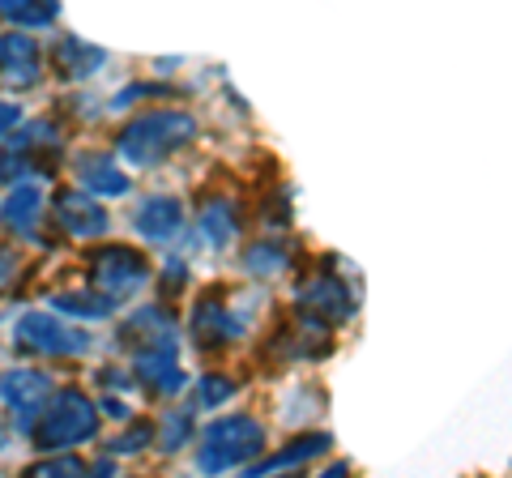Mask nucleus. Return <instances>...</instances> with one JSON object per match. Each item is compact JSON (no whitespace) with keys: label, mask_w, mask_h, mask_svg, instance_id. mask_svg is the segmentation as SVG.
<instances>
[{"label":"nucleus","mask_w":512,"mask_h":478,"mask_svg":"<svg viewBox=\"0 0 512 478\" xmlns=\"http://www.w3.org/2000/svg\"><path fill=\"white\" fill-rule=\"evenodd\" d=\"M77 184L94 197H124L128 175L120 171V154H82L77 158Z\"/></svg>","instance_id":"17"},{"label":"nucleus","mask_w":512,"mask_h":478,"mask_svg":"<svg viewBox=\"0 0 512 478\" xmlns=\"http://www.w3.org/2000/svg\"><path fill=\"white\" fill-rule=\"evenodd\" d=\"M103 410H107V414H116V419H128V406H124V402H116V397H107Z\"/></svg>","instance_id":"29"},{"label":"nucleus","mask_w":512,"mask_h":478,"mask_svg":"<svg viewBox=\"0 0 512 478\" xmlns=\"http://www.w3.org/2000/svg\"><path fill=\"white\" fill-rule=\"evenodd\" d=\"M103 65H107L103 47H94V43L77 39V35H60L56 47H52V69H56V77H64V82H82V77H94Z\"/></svg>","instance_id":"16"},{"label":"nucleus","mask_w":512,"mask_h":478,"mask_svg":"<svg viewBox=\"0 0 512 478\" xmlns=\"http://www.w3.org/2000/svg\"><path fill=\"white\" fill-rule=\"evenodd\" d=\"M30 474L35 478H64V474H86V461L82 457H64V449L60 453H52V457H43V461H35L30 466Z\"/></svg>","instance_id":"24"},{"label":"nucleus","mask_w":512,"mask_h":478,"mask_svg":"<svg viewBox=\"0 0 512 478\" xmlns=\"http://www.w3.org/2000/svg\"><path fill=\"white\" fill-rule=\"evenodd\" d=\"M231 393H235V380H227V376H201V385H197V406L214 410V406L227 402Z\"/></svg>","instance_id":"25"},{"label":"nucleus","mask_w":512,"mask_h":478,"mask_svg":"<svg viewBox=\"0 0 512 478\" xmlns=\"http://www.w3.org/2000/svg\"><path fill=\"white\" fill-rule=\"evenodd\" d=\"M18 282V248H0V295Z\"/></svg>","instance_id":"27"},{"label":"nucleus","mask_w":512,"mask_h":478,"mask_svg":"<svg viewBox=\"0 0 512 478\" xmlns=\"http://www.w3.org/2000/svg\"><path fill=\"white\" fill-rule=\"evenodd\" d=\"M201 235L210 239L214 248H227L231 239H235V210L231 205H222V201H214L210 210L201 214Z\"/></svg>","instance_id":"21"},{"label":"nucleus","mask_w":512,"mask_h":478,"mask_svg":"<svg viewBox=\"0 0 512 478\" xmlns=\"http://www.w3.org/2000/svg\"><path fill=\"white\" fill-rule=\"evenodd\" d=\"M60 158V129L52 120H30L9 137L5 154H0V184L22 180L26 171H56Z\"/></svg>","instance_id":"5"},{"label":"nucleus","mask_w":512,"mask_h":478,"mask_svg":"<svg viewBox=\"0 0 512 478\" xmlns=\"http://www.w3.org/2000/svg\"><path fill=\"white\" fill-rule=\"evenodd\" d=\"M150 440H154V423H133L116 444H111V453H141Z\"/></svg>","instance_id":"26"},{"label":"nucleus","mask_w":512,"mask_h":478,"mask_svg":"<svg viewBox=\"0 0 512 478\" xmlns=\"http://www.w3.org/2000/svg\"><path fill=\"white\" fill-rule=\"evenodd\" d=\"M13 342L30 355H47V359H69V355H86L90 350V333L64 325L52 312H26L18 329H13Z\"/></svg>","instance_id":"7"},{"label":"nucleus","mask_w":512,"mask_h":478,"mask_svg":"<svg viewBox=\"0 0 512 478\" xmlns=\"http://www.w3.org/2000/svg\"><path fill=\"white\" fill-rule=\"evenodd\" d=\"M43 210H47V197H43V188L39 184H30V180H18L9 188V197L0 201V222H5V231L9 235H35L39 231V222H43Z\"/></svg>","instance_id":"13"},{"label":"nucleus","mask_w":512,"mask_h":478,"mask_svg":"<svg viewBox=\"0 0 512 478\" xmlns=\"http://www.w3.org/2000/svg\"><path fill=\"white\" fill-rule=\"evenodd\" d=\"M299 308L308 312L312 321L333 325V321H346V316H355V295L346 291V282L338 274H325V269H320L312 282L299 286Z\"/></svg>","instance_id":"11"},{"label":"nucleus","mask_w":512,"mask_h":478,"mask_svg":"<svg viewBox=\"0 0 512 478\" xmlns=\"http://www.w3.org/2000/svg\"><path fill=\"white\" fill-rule=\"evenodd\" d=\"M52 308L69 312V316H86V321H103V316H111V308H116V304L94 291V295H56Z\"/></svg>","instance_id":"22"},{"label":"nucleus","mask_w":512,"mask_h":478,"mask_svg":"<svg viewBox=\"0 0 512 478\" xmlns=\"http://www.w3.org/2000/svg\"><path fill=\"white\" fill-rule=\"evenodd\" d=\"M197 137V120L188 111H171V107H158V111H146L137 116L133 124H124L120 137H116V154L124 167H158L167 163L171 154H180L188 141Z\"/></svg>","instance_id":"1"},{"label":"nucleus","mask_w":512,"mask_h":478,"mask_svg":"<svg viewBox=\"0 0 512 478\" xmlns=\"http://www.w3.org/2000/svg\"><path fill=\"white\" fill-rule=\"evenodd\" d=\"M261 449H265V427L248 419V414H227V419L205 427L197 466H201V474H227L239 466H252Z\"/></svg>","instance_id":"2"},{"label":"nucleus","mask_w":512,"mask_h":478,"mask_svg":"<svg viewBox=\"0 0 512 478\" xmlns=\"http://www.w3.org/2000/svg\"><path fill=\"white\" fill-rule=\"evenodd\" d=\"M320 453H329V436L325 432H312V436H299L295 444H286V449H278L274 457L265 461H252L248 474H278V470H291V466H303V461H312Z\"/></svg>","instance_id":"18"},{"label":"nucleus","mask_w":512,"mask_h":478,"mask_svg":"<svg viewBox=\"0 0 512 478\" xmlns=\"http://www.w3.org/2000/svg\"><path fill=\"white\" fill-rule=\"evenodd\" d=\"M94 432H99V406L82 389H56L52 406L43 410L30 440H35L39 453H60V449H73V444L90 440Z\"/></svg>","instance_id":"3"},{"label":"nucleus","mask_w":512,"mask_h":478,"mask_svg":"<svg viewBox=\"0 0 512 478\" xmlns=\"http://www.w3.org/2000/svg\"><path fill=\"white\" fill-rule=\"evenodd\" d=\"M188 436H192V410H167L163 414V427H158V440H163V449L175 453Z\"/></svg>","instance_id":"23"},{"label":"nucleus","mask_w":512,"mask_h":478,"mask_svg":"<svg viewBox=\"0 0 512 478\" xmlns=\"http://www.w3.org/2000/svg\"><path fill=\"white\" fill-rule=\"evenodd\" d=\"M286 244L282 239H256V244L244 252V265H248V274L252 278H278L282 269H286Z\"/></svg>","instance_id":"20"},{"label":"nucleus","mask_w":512,"mask_h":478,"mask_svg":"<svg viewBox=\"0 0 512 478\" xmlns=\"http://www.w3.org/2000/svg\"><path fill=\"white\" fill-rule=\"evenodd\" d=\"M0 397H5V406L13 414V427L30 440L35 436V427L43 419V410L52 406V397H56V385H52V376L47 372H35V368H13L0 376Z\"/></svg>","instance_id":"6"},{"label":"nucleus","mask_w":512,"mask_h":478,"mask_svg":"<svg viewBox=\"0 0 512 478\" xmlns=\"http://www.w3.org/2000/svg\"><path fill=\"white\" fill-rule=\"evenodd\" d=\"M133 227L141 239H150V244H171V239L184 231V205L175 197H146L133 214Z\"/></svg>","instance_id":"14"},{"label":"nucleus","mask_w":512,"mask_h":478,"mask_svg":"<svg viewBox=\"0 0 512 478\" xmlns=\"http://www.w3.org/2000/svg\"><path fill=\"white\" fill-rule=\"evenodd\" d=\"M222 295L227 291H205L197 299V308H192V342H197L201 350H214V346H227L235 338H244V312H235L231 304H222Z\"/></svg>","instance_id":"9"},{"label":"nucleus","mask_w":512,"mask_h":478,"mask_svg":"<svg viewBox=\"0 0 512 478\" xmlns=\"http://www.w3.org/2000/svg\"><path fill=\"white\" fill-rule=\"evenodd\" d=\"M43 47L26 30H5L0 35V86L22 94L43 82Z\"/></svg>","instance_id":"8"},{"label":"nucleus","mask_w":512,"mask_h":478,"mask_svg":"<svg viewBox=\"0 0 512 478\" xmlns=\"http://www.w3.org/2000/svg\"><path fill=\"white\" fill-rule=\"evenodd\" d=\"M120 342L128 355H137V350H154V346H180V329H175V316L167 308H137L128 321L120 325Z\"/></svg>","instance_id":"12"},{"label":"nucleus","mask_w":512,"mask_h":478,"mask_svg":"<svg viewBox=\"0 0 512 478\" xmlns=\"http://www.w3.org/2000/svg\"><path fill=\"white\" fill-rule=\"evenodd\" d=\"M52 218H56V227L64 235H73V239H99L111 227L107 210L94 201V193H86V188H64V193H56L52 197Z\"/></svg>","instance_id":"10"},{"label":"nucleus","mask_w":512,"mask_h":478,"mask_svg":"<svg viewBox=\"0 0 512 478\" xmlns=\"http://www.w3.org/2000/svg\"><path fill=\"white\" fill-rule=\"evenodd\" d=\"M13 124H18V103H5V99H0V141L13 133Z\"/></svg>","instance_id":"28"},{"label":"nucleus","mask_w":512,"mask_h":478,"mask_svg":"<svg viewBox=\"0 0 512 478\" xmlns=\"http://www.w3.org/2000/svg\"><path fill=\"white\" fill-rule=\"evenodd\" d=\"M180 346H154V350H137L133 355V376L146 385L150 393H175L184 385V372H180V359H175Z\"/></svg>","instance_id":"15"},{"label":"nucleus","mask_w":512,"mask_h":478,"mask_svg":"<svg viewBox=\"0 0 512 478\" xmlns=\"http://www.w3.org/2000/svg\"><path fill=\"white\" fill-rule=\"evenodd\" d=\"M0 18L22 30L52 26L60 18V0H0Z\"/></svg>","instance_id":"19"},{"label":"nucleus","mask_w":512,"mask_h":478,"mask_svg":"<svg viewBox=\"0 0 512 478\" xmlns=\"http://www.w3.org/2000/svg\"><path fill=\"white\" fill-rule=\"evenodd\" d=\"M86 265H90V286L103 299H111V304H124V299H133L141 286L150 282V261L141 257L137 248H124V244L94 248L90 257H86Z\"/></svg>","instance_id":"4"}]
</instances>
